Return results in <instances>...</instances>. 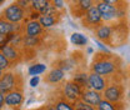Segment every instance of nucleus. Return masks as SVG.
<instances>
[{
    "label": "nucleus",
    "mask_w": 130,
    "mask_h": 110,
    "mask_svg": "<svg viewBox=\"0 0 130 110\" xmlns=\"http://www.w3.org/2000/svg\"><path fill=\"white\" fill-rule=\"evenodd\" d=\"M123 94H124V90H123V86L118 83H111L109 84L105 90L103 91V96L105 100L110 101V103H114V104H118L121 98H123Z\"/></svg>",
    "instance_id": "nucleus-3"
},
{
    "label": "nucleus",
    "mask_w": 130,
    "mask_h": 110,
    "mask_svg": "<svg viewBox=\"0 0 130 110\" xmlns=\"http://www.w3.org/2000/svg\"><path fill=\"white\" fill-rule=\"evenodd\" d=\"M70 41H71L74 45H76V46H84V45H86L88 39H86L83 34H80V33H74V34H71Z\"/></svg>",
    "instance_id": "nucleus-18"
},
{
    "label": "nucleus",
    "mask_w": 130,
    "mask_h": 110,
    "mask_svg": "<svg viewBox=\"0 0 130 110\" xmlns=\"http://www.w3.org/2000/svg\"><path fill=\"white\" fill-rule=\"evenodd\" d=\"M1 71H3V70H1V69H0V78H1Z\"/></svg>",
    "instance_id": "nucleus-32"
},
{
    "label": "nucleus",
    "mask_w": 130,
    "mask_h": 110,
    "mask_svg": "<svg viewBox=\"0 0 130 110\" xmlns=\"http://www.w3.org/2000/svg\"><path fill=\"white\" fill-rule=\"evenodd\" d=\"M54 6L56 9H61L64 6V1L63 0H54Z\"/></svg>",
    "instance_id": "nucleus-25"
},
{
    "label": "nucleus",
    "mask_w": 130,
    "mask_h": 110,
    "mask_svg": "<svg viewBox=\"0 0 130 110\" xmlns=\"http://www.w3.org/2000/svg\"><path fill=\"white\" fill-rule=\"evenodd\" d=\"M81 89L74 83V81H68L64 86V96L69 101H76L80 99Z\"/></svg>",
    "instance_id": "nucleus-9"
},
{
    "label": "nucleus",
    "mask_w": 130,
    "mask_h": 110,
    "mask_svg": "<svg viewBox=\"0 0 130 110\" xmlns=\"http://www.w3.org/2000/svg\"><path fill=\"white\" fill-rule=\"evenodd\" d=\"M88 78H89V74H86V73H79V74L74 75V78H73L71 81H74L83 90V89H86L88 88Z\"/></svg>",
    "instance_id": "nucleus-15"
},
{
    "label": "nucleus",
    "mask_w": 130,
    "mask_h": 110,
    "mask_svg": "<svg viewBox=\"0 0 130 110\" xmlns=\"http://www.w3.org/2000/svg\"><path fill=\"white\" fill-rule=\"evenodd\" d=\"M6 68H9V60L5 58V55L3 53H0V69L4 70Z\"/></svg>",
    "instance_id": "nucleus-24"
},
{
    "label": "nucleus",
    "mask_w": 130,
    "mask_h": 110,
    "mask_svg": "<svg viewBox=\"0 0 130 110\" xmlns=\"http://www.w3.org/2000/svg\"><path fill=\"white\" fill-rule=\"evenodd\" d=\"M4 103H5V96L0 93V109H1V106L4 105Z\"/></svg>",
    "instance_id": "nucleus-28"
},
{
    "label": "nucleus",
    "mask_w": 130,
    "mask_h": 110,
    "mask_svg": "<svg viewBox=\"0 0 130 110\" xmlns=\"http://www.w3.org/2000/svg\"><path fill=\"white\" fill-rule=\"evenodd\" d=\"M50 4H53L51 0H32L30 3V8H31V10L36 11V13H41Z\"/></svg>",
    "instance_id": "nucleus-13"
},
{
    "label": "nucleus",
    "mask_w": 130,
    "mask_h": 110,
    "mask_svg": "<svg viewBox=\"0 0 130 110\" xmlns=\"http://www.w3.org/2000/svg\"><path fill=\"white\" fill-rule=\"evenodd\" d=\"M55 110H74V106H71L66 100H61V101H58L55 104Z\"/></svg>",
    "instance_id": "nucleus-22"
},
{
    "label": "nucleus",
    "mask_w": 130,
    "mask_h": 110,
    "mask_svg": "<svg viewBox=\"0 0 130 110\" xmlns=\"http://www.w3.org/2000/svg\"><path fill=\"white\" fill-rule=\"evenodd\" d=\"M94 34L98 40H101V41L106 43L108 45H110V40H111V35H113V26H110L106 23H101L98 28L94 29Z\"/></svg>",
    "instance_id": "nucleus-7"
},
{
    "label": "nucleus",
    "mask_w": 130,
    "mask_h": 110,
    "mask_svg": "<svg viewBox=\"0 0 130 110\" xmlns=\"http://www.w3.org/2000/svg\"><path fill=\"white\" fill-rule=\"evenodd\" d=\"M71 13L74 16H84V14L91 8L94 6V0H68Z\"/></svg>",
    "instance_id": "nucleus-5"
},
{
    "label": "nucleus",
    "mask_w": 130,
    "mask_h": 110,
    "mask_svg": "<svg viewBox=\"0 0 130 110\" xmlns=\"http://www.w3.org/2000/svg\"><path fill=\"white\" fill-rule=\"evenodd\" d=\"M23 101V95L20 91H10L5 95V104L9 106H18Z\"/></svg>",
    "instance_id": "nucleus-10"
},
{
    "label": "nucleus",
    "mask_w": 130,
    "mask_h": 110,
    "mask_svg": "<svg viewBox=\"0 0 130 110\" xmlns=\"http://www.w3.org/2000/svg\"><path fill=\"white\" fill-rule=\"evenodd\" d=\"M116 105L118 104H114V103H110V101L103 99L100 101V104L96 106V110H121V108H118Z\"/></svg>",
    "instance_id": "nucleus-19"
},
{
    "label": "nucleus",
    "mask_w": 130,
    "mask_h": 110,
    "mask_svg": "<svg viewBox=\"0 0 130 110\" xmlns=\"http://www.w3.org/2000/svg\"><path fill=\"white\" fill-rule=\"evenodd\" d=\"M38 84H39V78L38 76H32L31 80H30V85L31 86H36Z\"/></svg>",
    "instance_id": "nucleus-27"
},
{
    "label": "nucleus",
    "mask_w": 130,
    "mask_h": 110,
    "mask_svg": "<svg viewBox=\"0 0 130 110\" xmlns=\"http://www.w3.org/2000/svg\"><path fill=\"white\" fill-rule=\"evenodd\" d=\"M32 0H18V3H16V4H18V5H20V6H21V8H24V6H26V4H28V3H31Z\"/></svg>",
    "instance_id": "nucleus-26"
},
{
    "label": "nucleus",
    "mask_w": 130,
    "mask_h": 110,
    "mask_svg": "<svg viewBox=\"0 0 130 110\" xmlns=\"http://www.w3.org/2000/svg\"><path fill=\"white\" fill-rule=\"evenodd\" d=\"M74 110H96V108H94V106L84 103L83 100L79 99V100H76L74 103Z\"/></svg>",
    "instance_id": "nucleus-21"
},
{
    "label": "nucleus",
    "mask_w": 130,
    "mask_h": 110,
    "mask_svg": "<svg viewBox=\"0 0 130 110\" xmlns=\"http://www.w3.org/2000/svg\"><path fill=\"white\" fill-rule=\"evenodd\" d=\"M64 78V70L63 69H53L46 76V81L50 84H55V83H59L60 80H63Z\"/></svg>",
    "instance_id": "nucleus-12"
},
{
    "label": "nucleus",
    "mask_w": 130,
    "mask_h": 110,
    "mask_svg": "<svg viewBox=\"0 0 130 110\" xmlns=\"http://www.w3.org/2000/svg\"><path fill=\"white\" fill-rule=\"evenodd\" d=\"M40 33H41V25H40L39 21L32 20V21H30V23L26 25V35H28L29 38H35V36H38Z\"/></svg>",
    "instance_id": "nucleus-11"
},
{
    "label": "nucleus",
    "mask_w": 130,
    "mask_h": 110,
    "mask_svg": "<svg viewBox=\"0 0 130 110\" xmlns=\"http://www.w3.org/2000/svg\"><path fill=\"white\" fill-rule=\"evenodd\" d=\"M5 40H6V36L0 34V46H3V44L5 43Z\"/></svg>",
    "instance_id": "nucleus-29"
},
{
    "label": "nucleus",
    "mask_w": 130,
    "mask_h": 110,
    "mask_svg": "<svg viewBox=\"0 0 130 110\" xmlns=\"http://www.w3.org/2000/svg\"><path fill=\"white\" fill-rule=\"evenodd\" d=\"M96 60L94 59V63L91 65V71L96 73L101 76H108L111 75L113 73H115L116 70V63L113 58L110 56L111 54H104L103 56H99V54H96Z\"/></svg>",
    "instance_id": "nucleus-1"
},
{
    "label": "nucleus",
    "mask_w": 130,
    "mask_h": 110,
    "mask_svg": "<svg viewBox=\"0 0 130 110\" xmlns=\"http://www.w3.org/2000/svg\"><path fill=\"white\" fill-rule=\"evenodd\" d=\"M103 23L101 14L96 8V5L91 6L83 16V25L88 29H95Z\"/></svg>",
    "instance_id": "nucleus-2"
},
{
    "label": "nucleus",
    "mask_w": 130,
    "mask_h": 110,
    "mask_svg": "<svg viewBox=\"0 0 130 110\" xmlns=\"http://www.w3.org/2000/svg\"><path fill=\"white\" fill-rule=\"evenodd\" d=\"M126 96H128V99H129V100H130V89H129V90H128V95H126Z\"/></svg>",
    "instance_id": "nucleus-31"
},
{
    "label": "nucleus",
    "mask_w": 130,
    "mask_h": 110,
    "mask_svg": "<svg viewBox=\"0 0 130 110\" xmlns=\"http://www.w3.org/2000/svg\"><path fill=\"white\" fill-rule=\"evenodd\" d=\"M45 70H46V65H44V64H35V65H32V66L29 68V74L36 76V75L44 73Z\"/></svg>",
    "instance_id": "nucleus-20"
},
{
    "label": "nucleus",
    "mask_w": 130,
    "mask_h": 110,
    "mask_svg": "<svg viewBox=\"0 0 130 110\" xmlns=\"http://www.w3.org/2000/svg\"><path fill=\"white\" fill-rule=\"evenodd\" d=\"M100 1L114 5V6H128V3L125 0H100Z\"/></svg>",
    "instance_id": "nucleus-23"
},
{
    "label": "nucleus",
    "mask_w": 130,
    "mask_h": 110,
    "mask_svg": "<svg viewBox=\"0 0 130 110\" xmlns=\"http://www.w3.org/2000/svg\"><path fill=\"white\" fill-rule=\"evenodd\" d=\"M60 18H55V16H49V15H40L39 16V23L41 26L44 28H50L54 24H56L59 21Z\"/></svg>",
    "instance_id": "nucleus-16"
},
{
    "label": "nucleus",
    "mask_w": 130,
    "mask_h": 110,
    "mask_svg": "<svg viewBox=\"0 0 130 110\" xmlns=\"http://www.w3.org/2000/svg\"><path fill=\"white\" fill-rule=\"evenodd\" d=\"M15 30V25L8 20H5L3 16H0V34L1 35H8Z\"/></svg>",
    "instance_id": "nucleus-14"
},
{
    "label": "nucleus",
    "mask_w": 130,
    "mask_h": 110,
    "mask_svg": "<svg viewBox=\"0 0 130 110\" xmlns=\"http://www.w3.org/2000/svg\"><path fill=\"white\" fill-rule=\"evenodd\" d=\"M4 1H5V0H0V4H1V3H4Z\"/></svg>",
    "instance_id": "nucleus-33"
},
{
    "label": "nucleus",
    "mask_w": 130,
    "mask_h": 110,
    "mask_svg": "<svg viewBox=\"0 0 130 110\" xmlns=\"http://www.w3.org/2000/svg\"><path fill=\"white\" fill-rule=\"evenodd\" d=\"M80 100H83L84 103H86V104H89L94 108H96L100 104V101L103 100V95L99 91L93 90V89H83L80 95Z\"/></svg>",
    "instance_id": "nucleus-6"
},
{
    "label": "nucleus",
    "mask_w": 130,
    "mask_h": 110,
    "mask_svg": "<svg viewBox=\"0 0 130 110\" xmlns=\"http://www.w3.org/2000/svg\"><path fill=\"white\" fill-rule=\"evenodd\" d=\"M45 110H55V108H51V106H49V108H46Z\"/></svg>",
    "instance_id": "nucleus-30"
},
{
    "label": "nucleus",
    "mask_w": 130,
    "mask_h": 110,
    "mask_svg": "<svg viewBox=\"0 0 130 110\" xmlns=\"http://www.w3.org/2000/svg\"><path fill=\"white\" fill-rule=\"evenodd\" d=\"M106 86H108L106 80L101 75H99L96 73H93V71L89 74V78H88V88L89 89H93V90L100 93V91H104Z\"/></svg>",
    "instance_id": "nucleus-8"
},
{
    "label": "nucleus",
    "mask_w": 130,
    "mask_h": 110,
    "mask_svg": "<svg viewBox=\"0 0 130 110\" xmlns=\"http://www.w3.org/2000/svg\"><path fill=\"white\" fill-rule=\"evenodd\" d=\"M0 50L8 60H15L18 58V51L10 45H3V46H0Z\"/></svg>",
    "instance_id": "nucleus-17"
},
{
    "label": "nucleus",
    "mask_w": 130,
    "mask_h": 110,
    "mask_svg": "<svg viewBox=\"0 0 130 110\" xmlns=\"http://www.w3.org/2000/svg\"><path fill=\"white\" fill-rule=\"evenodd\" d=\"M1 16H3L5 20H8V21L15 24V23H19V21L24 18V9L15 3V4L9 5V6L1 13Z\"/></svg>",
    "instance_id": "nucleus-4"
}]
</instances>
